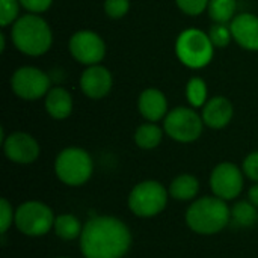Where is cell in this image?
I'll return each instance as SVG.
<instances>
[{
    "instance_id": "obj_24",
    "label": "cell",
    "mask_w": 258,
    "mask_h": 258,
    "mask_svg": "<svg viewBox=\"0 0 258 258\" xmlns=\"http://www.w3.org/2000/svg\"><path fill=\"white\" fill-rule=\"evenodd\" d=\"M209 38L212 41V44L218 48H224L230 44V41L233 39L231 35V29L230 26H227L225 23H215L210 30H209Z\"/></svg>"
},
{
    "instance_id": "obj_15",
    "label": "cell",
    "mask_w": 258,
    "mask_h": 258,
    "mask_svg": "<svg viewBox=\"0 0 258 258\" xmlns=\"http://www.w3.org/2000/svg\"><path fill=\"white\" fill-rule=\"evenodd\" d=\"M233 113L234 109L231 101L222 95H218L207 100V103L203 106L201 116L207 127L219 130L230 124V121L233 119Z\"/></svg>"
},
{
    "instance_id": "obj_8",
    "label": "cell",
    "mask_w": 258,
    "mask_h": 258,
    "mask_svg": "<svg viewBox=\"0 0 258 258\" xmlns=\"http://www.w3.org/2000/svg\"><path fill=\"white\" fill-rule=\"evenodd\" d=\"M204 121L190 107H175L168 112L163 119L165 133L181 144H189L197 141L203 133Z\"/></svg>"
},
{
    "instance_id": "obj_13",
    "label": "cell",
    "mask_w": 258,
    "mask_h": 258,
    "mask_svg": "<svg viewBox=\"0 0 258 258\" xmlns=\"http://www.w3.org/2000/svg\"><path fill=\"white\" fill-rule=\"evenodd\" d=\"M79 85H80L82 92L86 97H89L91 100H100L110 92L113 79H112L110 71L106 67L97 63V65L88 67L82 73Z\"/></svg>"
},
{
    "instance_id": "obj_5",
    "label": "cell",
    "mask_w": 258,
    "mask_h": 258,
    "mask_svg": "<svg viewBox=\"0 0 258 258\" xmlns=\"http://www.w3.org/2000/svg\"><path fill=\"white\" fill-rule=\"evenodd\" d=\"M56 177L67 186L85 184L92 172L94 162L88 151L79 147H70L62 150L54 160Z\"/></svg>"
},
{
    "instance_id": "obj_19",
    "label": "cell",
    "mask_w": 258,
    "mask_h": 258,
    "mask_svg": "<svg viewBox=\"0 0 258 258\" xmlns=\"http://www.w3.org/2000/svg\"><path fill=\"white\" fill-rule=\"evenodd\" d=\"M163 139V130L156 122L141 124L135 132V142L142 150H153L160 145Z\"/></svg>"
},
{
    "instance_id": "obj_29",
    "label": "cell",
    "mask_w": 258,
    "mask_h": 258,
    "mask_svg": "<svg viewBox=\"0 0 258 258\" xmlns=\"http://www.w3.org/2000/svg\"><path fill=\"white\" fill-rule=\"evenodd\" d=\"M243 174L249 180L258 183V151L248 154L243 160Z\"/></svg>"
},
{
    "instance_id": "obj_9",
    "label": "cell",
    "mask_w": 258,
    "mask_h": 258,
    "mask_svg": "<svg viewBox=\"0 0 258 258\" xmlns=\"http://www.w3.org/2000/svg\"><path fill=\"white\" fill-rule=\"evenodd\" d=\"M11 88L21 100H38L50 91V77L36 67H20L11 77Z\"/></svg>"
},
{
    "instance_id": "obj_18",
    "label": "cell",
    "mask_w": 258,
    "mask_h": 258,
    "mask_svg": "<svg viewBox=\"0 0 258 258\" xmlns=\"http://www.w3.org/2000/svg\"><path fill=\"white\" fill-rule=\"evenodd\" d=\"M198 192L200 181L192 174L177 175L169 186V195L177 201H190L198 195Z\"/></svg>"
},
{
    "instance_id": "obj_17",
    "label": "cell",
    "mask_w": 258,
    "mask_h": 258,
    "mask_svg": "<svg viewBox=\"0 0 258 258\" xmlns=\"http://www.w3.org/2000/svg\"><path fill=\"white\" fill-rule=\"evenodd\" d=\"M44 106L47 113L54 119H65L73 112V97L60 86L51 88L44 97Z\"/></svg>"
},
{
    "instance_id": "obj_32",
    "label": "cell",
    "mask_w": 258,
    "mask_h": 258,
    "mask_svg": "<svg viewBox=\"0 0 258 258\" xmlns=\"http://www.w3.org/2000/svg\"><path fill=\"white\" fill-rule=\"evenodd\" d=\"M5 48H6V42H5V35L2 33V35H0V51L3 53V51H5Z\"/></svg>"
},
{
    "instance_id": "obj_6",
    "label": "cell",
    "mask_w": 258,
    "mask_h": 258,
    "mask_svg": "<svg viewBox=\"0 0 258 258\" xmlns=\"http://www.w3.org/2000/svg\"><path fill=\"white\" fill-rule=\"evenodd\" d=\"M169 192L166 187L156 181L147 180L136 184L128 195V209L138 218H153L162 213L168 204Z\"/></svg>"
},
{
    "instance_id": "obj_2",
    "label": "cell",
    "mask_w": 258,
    "mask_h": 258,
    "mask_svg": "<svg viewBox=\"0 0 258 258\" xmlns=\"http://www.w3.org/2000/svg\"><path fill=\"white\" fill-rule=\"evenodd\" d=\"M231 222V210L227 201L218 197H203L194 201L186 212L187 227L203 236L222 231Z\"/></svg>"
},
{
    "instance_id": "obj_3",
    "label": "cell",
    "mask_w": 258,
    "mask_h": 258,
    "mask_svg": "<svg viewBox=\"0 0 258 258\" xmlns=\"http://www.w3.org/2000/svg\"><path fill=\"white\" fill-rule=\"evenodd\" d=\"M11 38L18 51L27 56H41L47 53L53 42V33L48 23L38 14H24L12 24Z\"/></svg>"
},
{
    "instance_id": "obj_21",
    "label": "cell",
    "mask_w": 258,
    "mask_h": 258,
    "mask_svg": "<svg viewBox=\"0 0 258 258\" xmlns=\"http://www.w3.org/2000/svg\"><path fill=\"white\" fill-rule=\"evenodd\" d=\"M258 221L257 207L251 201H239L231 209V222L237 227L248 228L255 225Z\"/></svg>"
},
{
    "instance_id": "obj_28",
    "label": "cell",
    "mask_w": 258,
    "mask_h": 258,
    "mask_svg": "<svg viewBox=\"0 0 258 258\" xmlns=\"http://www.w3.org/2000/svg\"><path fill=\"white\" fill-rule=\"evenodd\" d=\"M209 2L210 0H175L177 6L181 9V12L192 15V17L203 14L209 8Z\"/></svg>"
},
{
    "instance_id": "obj_4",
    "label": "cell",
    "mask_w": 258,
    "mask_h": 258,
    "mask_svg": "<svg viewBox=\"0 0 258 258\" xmlns=\"http://www.w3.org/2000/svg\"><path fill=\"white\" fill-rule=\"evenodd\" d=\"M215 45L209 33L200 29L183 30L175 41V53L178 60L187 68H204L213 59Z\"/></svg>"
},
{
    "instance_id": "obj_25",
    "label": "cell",
    "mask_w": 258,
    "mask_h": 258,
    "mask_svg": "<svg viewBox=\"0 0 258 258\" xmlns=\"http://www.w3.org/2000/svg\"><path fill=\"white\" fill-rule=\"evenodd\" d=\"M20 0H0V24L6 27L18 20Z\"/></svg>"
},
{
    "instance_id": "obj_1",
    "label": "cell",
    "mask_w": 258,
    "mask_h": 258,
    "mask_svg": "<svg viewBox=\"0 0 258 258\" xmlns=\"http://www.w3.org/2000/svg\"><path fill=\"white\" fill-rule=\"evenodd\" d=\"M79 240L85 258H122L132 246V233L115 216H94L83 225Z\"/></svg>"
},
{
    "instance_id": "obj_11",
    "label": "cell",
    "mask_w": 258,
    "mask_h": 258,
    "mask_svg": "<svg viewBox=\"0 0 258 258\" xmlns=\"http://www.w3.org/2000/svg\"><path fill=\"white\" fill-rule=\"evenodd\" d=\"M210 187L215 197L230 201L237 198L243 189V172L242 169L231 163L222 162L212 171L210 175Z\"/></svg>"
},
{
    "instance_id": "obj_7",
    "label": "cell",
    "mask_w": 258,
    "mask_h": 258,
    "mask_svg": "<svg viewBox=\"0 0 258 258\" xmlns=\"http://www.w3.org/2000/svg\"><path fill=\"white\" fill-rule=\"evenodd\" d=\"M53 210L41 201H26L15 210L17 230L29 237L45 236L54 225Z\"/></svg>"
},
{
    "instance_id": "obj_33",
    "label": "cell",
    "mask_w": 258,
    "mask_h": 258,
    "mask_svg": "<svg viewBox=\"0 0 258 258\" xmlns=\"http://www.w3.org/2000/svg\"><path fill=\"white\" fill-rule=\"evenodd\" d=\"M57 258H70V257H57Z\"/></svg>"
},
{
    "instance_id": "obj_12",
    "label": "cell",
    "mask_w": 258,
    "mask_h": 258,
    "mask_svg": "<svg viewBox=\"0 0 258 258\" xmlns=\"http://www.w3.org/2000/svg\"><path fill=\"white\" fill-rule=\"evenodd\" d=\"M2 144L5 156L14 163L29 165L39 157V144L29 133L14 132L9 136H6Z\"/></svg>"
},
{
    "instance_id": "obj_27",
    "label": "cell",
    "mask_w": 258,
    "mask_h": 258,
    "mask_svg": "<svg viewBox=\"0 0 258 258\" xmlns=\"http://www.w3.org/2000/svg\"><path fill=\"white\" fill-rule=\"evenodd\" d=\"M130 9V0H104V12L110 18H122Z\"/></svg>"
},
{
    "instance_id": "obj_23",
    "label": "cell",
    "mask_w": 258,
    "mask_h": 258,
    "mask_svg": "<svg viewBox=\"0 0 258 258\" xmlns=\"http://www.w3.org/2000/svg\"><path fill=\"white\" fill-rule=\"evenodd\" d=\"M186 97L192 107H203L207 103V85L201 77H192L186 85Z\"/></svg>"
},
{
    "instance_id": "obj_26",
    "label": "cell",
    "mask_w": 258,
    "mask_h": 258,
    "mask_svg": "<svg viewBox=\"0 0 258 258\" xmlns=\"http://www.w3.org/2000/svg\"><path fill=\"white\" fill-rule=\"evenodd\" d=\"M15 221V210L6 198L0 200V233L6 234V231L12 227Z\"/></svg>"
},
{
    "instance_id": "obj_30",
    "label": "cell",
    "mask_w": 258,
    "mask_h": 258,
    "mask_svg": "<svg viewBox=\"0 0 258 258\" xmlns=\"http://www.w3.org/2000/svg\"><path fill=\"white\" fill-rule=\"evenodd\" d=\"M53 0H20V5L30 14L45 12L51 6Z\"/></svg>"
},
{
    "instance_id": "obj_16",
    "label": "cell",
    "mask_w": 258,
    "mask_h": 258,
    "mask_svg": "<svg viewBox=\"0 0 258 258\" xmlns=\"http://www.w3.org/2000/svg\"><path fill=\"white\" fill-rule=\"evenodd\" d=\"M138 109L147 121L157 122L160 119H165V116L168 115V100L162 91L156 88H148L141 92Z\"/></svg>"
},
{
    "instance_id": "obj_31",
    "label": "cell",
    "mask_w": 258,
    "mask_h": 258,
    "mask_svg": "<svg viewBox=\"0 0 258 258\" xmlns=\"http://www.w3.org/2000/svg\"><path fill=\"white\" fill-rule=\"evenodd\" d=\"M248 201H251V203L258 209V183L257 184H254V186L249 189V192H248Z\"/></svg>"
},
{
    "instance_id": "obj_22",
    "label": "cell",
    "mask_w": 258,
    "mask_h": 258,
    "mask_svg": "<svg viewBox=\"0 0 258 258\" xmlns=\"http://www.w3.org/2000/svg\"><path fill=\"white\" fill-rule=\"evenodd\" d=\"M237 9L236 0H210L209 2V15L215 23H228L234 18Z\"/></svg>"
},
{
    "instance_id": "obj_14",
    "label": "cell",
    "mask_w": 258,
    "mask_h": 258,
    "mask_svg": "<svg viewBox=\"0 0 258 258\" xmlns=\"http://www.w3.org/2000/svg\"><path fill=\"white\" fill-rule=\"evenodd\" d=\"M233 39L245 50L258 51V17L242 12L231 20L230 24Z\"/></svg>"
},
{
    "instance_id": "obj_10",
    "label": "cell",
    "mask_w": 258,
    "mask_h": 258,
    "mask_svg": "<svg viewBox=\"0 0 258 258\" xmlns=\"http://www.w3.org/2000/svg\"><path fill=\"white\" fill-rule=\"evenodd\" d=\"M71 56L83 65H97L106 56V44L103 38L92 30L76 32L68 42Z\"/></svg>"
},
{
    "instance_id": "obj_20",
    "label": "cell",
    "mask_w": 258,
    "mask_h": 258,
    "mask_svg": "<svg viewBox=\"0 0 258 258\" xmlns=\"http://www.w3.org/2000/svg\"><path fill=\"white\" fill-rule=\"evenodd\" d=\"M53 230L56 233V236L62 240H74V239H80L82 231H83V225L82 222L74 216V215H59L54 219V225Z\"/></svg>"
}]
</instances>
